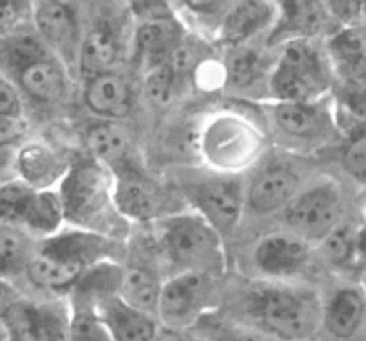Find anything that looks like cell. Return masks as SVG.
Segmentation results:
<instances>
[{
	"label": "cell",
	"mask_w": 366,
	"mask_h": 341,
	"mask_svg": "<svg viewBox=\"0 0 366 341\" xmlns=\"http://www.w3.org/2000/svg\"><path fill=\"white\" fill-rule=\"evenodd\" d=\"M117 239L81 229L64 227L57 234L38 243L25 277L34 288L68 297L86 270L100 261H118Z\"/></svg>",
	"instance_id": "6da1fadb"
},
{
	"label": "cell",
	"mask_w": 366,
	"mask_h": 341,
	"mask_svg": "<svg viewBox=\"0 0 366 341\" xmlns=\"http://www.w3.org/2000/svg\"><path fill=\"white\" fill-rule=\"evenodd\" d=\"M113 172L92 156L71 157L70 168L57 186L66 227L124 242L129 224L113 200Z\"/></svg>",
	"instance_id": "7a4b0ae2"
},
{
	"label": "cell",
	"mask_w": 366,
	"mask_h": 341,
	"mask_svg": "<svg viewBox=\"0 0 366 341\" xmlns=\"http://www.w3.org/2000/svg\"><path fill=\"white\" fill-rule=\"evenodd\" d=\"M243 300L247 324L274 341H311L320 329L324 300L310 286L261 281Z\"/></svg>",
	"instance_id": "3957f363"
},
{
	"label": "cell",
	"mask_w": 366,
	"mask_h": 341,
	"mask_svg": "<svg viewBox=\"0 0 366 341\" xmlns=\"http://www.w3.org/2000/svg\"><path fill=\"white\" fill-rule=\"evenodd\" d=\"M264 129L238 109L211 111L195 132V149L204 168L224 175H242L267 152Z\"/></svg>",
	"instance_id": "277c9868"
},
{
	"label": "cell",
	"mask_w": 366,
	"mask_h": 341,
	"mask_svg": "<svg viewBox=\"0 0 366 341\" xmlns=\"http://www.w3.org/2000/svg\"><path fill=\"white\" fill-rule=\"evenodd\" d=\"M275 50L267 102H311L331 95L336 79L324 46L315 39H293Z\"/></svg>",
	"instance_id": "5b68a950"
},
{
	"label": "cell",
	"mask_w": 366,
	"mask_h": 341,
	"mask_svg": "<svg viewBox=\"0 0 366 341\" xmlns=\"http://www.w3.org/2000/svg\"><path fill=\"white\" fill-rule=\"evenodd\" d=\"M157 239L164 257L177 272L211 277L225 272L224 238L195 211H177L157 222Z\"/></svg>",
	"instance_id": "8992f818"
},
{
	"label": "cell",
	"mask_w": 366,
	"mask_h": 341,
	"mask_svg": "<svg viewBox=\"0 0 366 341\" xmlns=\"http://www.w3.org/2000/svg\"><path fill=\"white\" fill-rule=\"evenodd\" d=\"M267 124L285 149L311 154L342 138L332 97L311 102H267Z\"/></svg>",
	"instance_id": "52a82bcc"
},
{
	"label": "cell",
	"mask_w": 366,
	"mask_h": 341,
	"mask_svg": "<svg viewBox=\"0 0 366 341\" xmlns=\"http://www.w3.org/2000/svg\"><path fill=\"white\" fill-rule=\"evenodd\" d=\"M343 214L345 197L342 186L335 179L322 177L311 184H304L282 209L281 218L285 231L292 232L315 249L345 222Z\"/></svg>",
	"instance_id": "ba28073f"
},
{
	"label": "cell",
	"mask_w": 366,
	"mask_h": 341,
	"mask_svg": "<svg viewBox=\"0 0 366 341\" xmlns=\"http://www.w3.org/2000/svg\"><path fill=\"white\" fill-rule=\"evenodd\" d=\"M247 182L242 175L204 170L182 179L181 195L222 238L231 234L245 214Z\"/></svg>",
	"instance_id": "9c48e42d"
},
{
	"label": "cell",
	"mask_w": 366,
	"mask_h": 341,
	"mask_svg": "<svg viewBox=\"0 0 366 341\" xmlns=\"http://www.w3.org/2000/svg\"><path fill=\"white\" fill-rule=\"evenodd\" d=\"M214 277L195 272H177L164 279L156 318L161 327L184 332L214 310Z\"/></svg>",
	"instance_id": "30bf717a"
},
{
	"label": "cell",
	"mask_w": 366,
	"mask_h": 341,
	"mask_svg": "<svg viewBox=\"0 0 366 341\" xmlns=\"http://www.w3.org/2000/svg\"><path fill=\"white\" fill-rule=\"evenodd\" d=\"M31 27L39 41L46 46L68 71L77 68L84 25L81 9L71 2H31Z\"/></svg>",
	"instance_id": "8fae6325"
},
{
	"label": "cell",
	"mask_w": 366,
	"mask_h": 341,
	"mask_svg": "<svg viewBox=\"0 0 366 341\" xmlns=\"http://www.w3.org/2000/svg\"><path fill=\"white\" fill-rule=\"evenodd\" d=\"M113 200L118 214L125 224H157L177 211L172 209V200L161 182L150 177L139 167L114 172Z\"/></svg>",
	"instance_id": "7c38bea8"
},
{
	"label": "cell",
	"mask_w": 366,
	"mask_h": 341,
	"mask_svg": "<svg viewBox=\"0 0 366 341\" xmlns=\"http://www.w3.org/2000/svg\"><path fill=\"white\" fill-rule=\"evenodd\" d=\"M313 261V247L288 231L264 234L254 243L250 263L261 281L295 282Z\"/></svg>",
	"instance_id": "4fadbf2b"
},
{
	"label": "cell",
	"mask_w": 366,
	"mask_h": 341,
	"mask_svg": "<svg viewBox=\"0 0 366 341\" xmlns=\"http://www.w3.org/2000/svg\"><path fill=\"white\" fill-rule=\"evenodd\" d=\"M18 93L39 106H56L68 99L71 89V74L49 50H39L14 64L6 75Z\"/></svg>",
	"instance_id": "5bb4252c"
},
{
	"label": "cell",
	"mask_w": 366,
	"mask_h": 341,
	"mask_svg": "<svg viewBox=\"0 0 366 341\" xmlns=\"http://www.w3.org/2000/svg\"><path fill=\"white\" fill-rule=\"evenodd\" d=\"M302 186V175L295 164L274 161L247 184L245 213L250 211L256 217L281 214Z\"/></svg>",
	"instance_id": "9a60e30c"
},
{
	"label": "cell",
	"mask_w": 366,
	"mask_h": 341,
	"mask_svg": "<svg viewBox=\"0 0 366 341\" xmlns=\"http://www.w3.org/2000/svg\"><path fill=\"white\" fill-rule=\"evenodd\" d=\"M71 157L41 139H21L14 161V177L31 189H57L70 168Z\"/></svg>",
	"instance_id": "2e32d148"
},
{
	"label": "cell",
	"mask_w": 366,
	"mask_h": 341,
	"mask_svg": "<svg viewBox=\"0 0 366 341\" xmlns=\"http://www.w3.org/2000/svg\"><path fill=\"white\" fill-rule=\"evenodd\" d=\"M82 104L97 120L120 122L134 107V88L118 70L82 79Z\"/></svg>",
	"instance_id": "e0dca14e"
},
{
	"label": "cell",
	"mask_w": 366,
	"mask_h": 341,
	"mask_svg": "<svg viewBox=\"0 0 366 341\" xmlns=\"http://www.w3.org/2000/svg\"><path fill=\"white\" fill-rule=\"evenodd\" d=\"M188 32L175 18V14L154 20L134 21L132 31V50L143 70L157 66L170 59L179 46L186 41Z\"/></svg>",
	"instance_id": "ac0fdd59"
},
{
	"label": "cell",
	"mask_w": 366,
	"mask_h": 341,
	"mask_svg": "<svg viewBox=\"0 0 366 341\" xmlns=\"http://www.w3.org/2000/svg\"><path fill=\"white\" fill-rule=\"evenodd\" d=\"M277 18V2L239 0L231 2L218 34L225 49L252 45L257 38H267Z\"/></svg>",
	"instance_id": "d6986e66"
},
{
	"label": "cell",
	"mask_w": 366,
	"mask_h": 341,
	"mask_svg": "<svg viewBox=\"0 0 366 341\" xmlns=\"http://www.w3.org/2000/svg\"><path fill=\"white\" fill-rule=\"evenodd\" d=\"M365 327V292L360 282L336 288L322 302V324L336 341H356Z\"/></svg>",
	"instance_id": "ffe728a7"
},
{
	"label": "cell",
	"mask_w": 366,
	"mask_h": 341,
	"mask_svg": "<svg viewBox=\"0 0 366 341\" xmlns=\"http://www.w3.org/2000/svg\"><path fill=\"white\" fill-rule=\"evenodd\" d=\"M329 21L324 2H277V18L264 38L267 49L275 50L293 39H315Z\"/></svg>",
	"instance_id": "44dd1931"
},
{
	"label": "cell",
	"mask_w": 366,
	"mask_h": 341,
	"mask_svg": "<svg viewBox=\"0 0 366 341\" xmlns=\"http://www.w3.org/2000/svg\"><path fill=\"white\" fill-rule=\"evenodd\" d=\"M92 306L111 341H152L161 329L156 317L129 306L118 295L95 300Z\"/></svg>",
	"instance_id": "7402d4cb"
},
{
	"label": "cell",
	"mask_w": 366,
	"mask_h": 341,
	"mask_svg": "<svg viewBox=\"0 0 366 341\" xmlns=\"http://www.w3.org/2000/svg\"><path fill=\"white\" fill-rule=\"evenodd\" d=\"M325 56L336 81L343 86H365V31L357 27H338L327 36Z\"/></svg>",
	"instance_id": "603a6c76"
},
{
	"label": "cell",
	"mask_w": 366,
	"mask_h": 341,
	"mask_svg": "<svg viewBox=\"0 0 366 341\" xmlns=\"http://www.w3.org/2000/svg\"><path fill=\"white\" fill-rule=\"evenodd\" d=\"M84 143L88 156L99 161L111 172H120L125 168L139 167L134 156L132 143L124 127L118 122L95 120L84 131Z\"/></svg>",
	"instance_id": "cb8c5ba5"
},
{
	"label": "cell",
	"mask_w": 366,
	"mask_h": 341,
	"mask_svg": "<svg viewBox=\"0 0 366 341\" xmlns=\"http://www.w3.org/2000/svg\"><path fill=\"white\" fill-rule=\"evenodd\" d=\"M122 59V38L114 25L107 20L95 21L84 29L81 50H79L77 68L82 79L117 70Z\"/></svg>",
	"instance_id": "d4e9b609"
},
{
	"label": "cell",
	"mask_w": 366,
	"mask_h": 341,
	"mask_svg": "<svg viewBox=\"0 0 366 341\" xmlns=\"http://www.w3.org/2000/svg\"><path fill=\"white\" fill-rule=\"evenodd\" d=\"M274 57H268L252 45L227 49L224 64V84L236 93H252L263 88L267 95V81Z\"/></svg>",
	"instance_id": "484cf974"
},
{
	"label": "cell",
	"mask_w": 366,
	"mask_h": 341,
	"mask_svg": "<svg viewBox=\"0 0 366 341\" xmlns=\"http://www.w3.org/2000/svg\"><path fill=\"white\" fill-rule=\"evenodd\" d=\"M363 224L361 222H343L322 243L324 256L336 270L363 274Z\"/></svg>",
	"instance_id": "4316f807"
},
{
	"label": "cell",
	"mask_w": 366,
	"mask_h": 341,
	"mask_svg": "<svg viewBox=\"0 0 366 341\" xmlns=\"http://www.w3.org/2000/svg\"><path fill=\"white\" fill-rule=\"evenodd\" d=\"M64 227H66V222H64L63 204H61L57 189H43V192L34 189L21 218L20 229L41 242L57 234Z\"/></svg>",
	"instance_id": "83f0119b"
},
{
	"label": "cell",
	"mask_w": 366,
	"mask_h": 341,
	"mask_svg": "<svg viewBox=\"0 0 366 341\" xmlns=\"http://www.w3.org/2000/svg\"><path fill=\"white\" fill-rule=\"evenodd\" d=\"M161 285H163V279L156 274L154 268L139 263L127 265L122 272L118 297L129 306L156 317Z\"/></svg>",
	"instance_id": "f1b7e54d"
},
{
	"label": "cell",
	"mask_w": 366,
	"mask_h": 341,
	"mask_svg": "<svg viewBox=\"0 0 366 341\" xmlns=\"http://www.w3.org/2000/svg\"><path fill=\"white\" fill-rule=\"evenodd\" d=\"M175 18L186 32L217 41L231 2H170Z\"/></svg>",
	"instance_id": "f546056e"
},
{
	"label": "cell",
	"mask_w": 366,
	"mask_h": 341,
	"mask_svg": "<svg viewBox=\"0 0 366 341\" xmlns=\"http://www.w3.org/2000/svg\"><path fill=\"white\" fill-rule=\"evenodd\" d=\"M38 243L24 229L0 224V279L13 282L18 275H25Z\"/></svg>",
	"instance_id": "4dcf8cb0"
},
{
	"label": "cell",
	"mask_w": 366,
	"mask_h": 341,
	"mask_svg": "<svg viewBox=\"0 0 366 341\" xmlns=\"http://www.w3.org/2000/svg\"><path fill=\"white\" fill-rule=\"evenodd\" d=\"M193 329L200 341H274L252 325L218 318L214 313L206 315Z\"/></svg>",
	"instance_id": "1f68e13d"
},
{
	"label": "cell",
	"mask_w": 366,
	"mask_h": 341,
	"mask_svg": "<svg viewBox=\"0 0 366 341\" xmlns=\"http://www.w3.org/2000/svg\"><path fill=\"white\" fill-rule=\"evenodd\" d=\"M0 318L6 324L9 341H41L36 302L21 297Z\"/></svg>",
	"instance_id": "d6a6232c"
},
{
	"label": "cell",
	"mask_w": 366,
	"mask_h": 341,
	"mask_svg": "<svg viewBox=\"0 0 366 341\" xmlns=\"http://www.w3.org/2000/svg\"><path fill=\"white\" fill-rule=\"evenodd\" d=\"M38 304L41 341L70 340V304L68 299H54Z\"/></svg>",
	"instance_id": "836d02e7"
},
{
	"label": "cell",
	"mask_w": 366,
	"mask_h": 341,
	"mask_svg": "<svg viewBox=\"0 0 366 341\" xmlns=\"http://www.w3.org/2000/svg\"><path fill=\"white\" fill-rule=\"evenodd\" d=\"M70 304V340L68 341H111L92 304L68 299Z\"/></svg>",
	"instance_id": "e575fe53"
},
{
	"label": "cell",
	"mask_w": 366,
	"mask_h": 341,
	"mask_svg": "<svg viewBox=\"0 0 366 341\" xmlns=\"http://www.w3.org/2000/svg\"><path fill=\"white\" fill-rule=\"evenodd\" d=\"M32 192L34 189L16 179L0 186V224L20 227Z\"/></svg>",
	"instance_id": "d590c367"
},
{
	"label": "cell",
	"mask_w": 366,
	"mask_h": 341,
	"mask_svg": "<svg viewBox=\"0 0 366 341\" xmlns=\"http://www.w3.org/2000/svg\"><path fill=\"white\" fill-rule=\"evenodd\" d=\"M342 167L349 174V177L360 188L365 184V167H366V138L365 127L347 134L345 145L342 147Z\"/></svg>",
	"instance_id": "8d00e7d4"
},
{
	"label": "cell",
	"mask_w": 366,
	"mask_h": 341,
	"mask_svg": "<svg viewBox=\"0 0 366 341\" xmlns=\"http://www.w3.org/2000/svg\"><path fill=\"white\" fill-rule=\"evenodd\" d=\"M27 25H31V2H0V34H14Z\"/></svg>",
	"instance_id": "74e56055"
},
{
	"label": "cell",
	"mask_w": 366,
	"mask_h": 341,
	"mask_svg": "<svg viewBox=\"0 0 366 341\" xmlns=\"http://www.w3.org/2000/svg\"><path fill=\"white\" fill-rule=\"evenodd\" d=\"M329 20L338 27H357L363 25V2H324Z\"/></svg>",
	"instance_id": "f35d334b"
},
{
	"label": "cell",
	"mask_w": 366,
	"mask_h": 341,
	"mask_svg": "<svg viewBox=\"0 0 366 341\" xmlns=\"http://www.w3.org/2000/svg\"><path fill=\"white\" fill-rule=\"evenodd\" d=\"M0 117L24 120V99L16 86L0 71Z\"/></svg>",
	"instance_id": "ab89813d"
},
{
	"label": "cell",
	"mask_w": 366,
	"mask_h": 341,
	"mask_svg": "<svg viewBox=\"0 0 366 341\" xmlns=\"http://www.w3.org/2000/svg\"><path fill=\"white\" fill-rule=\"evenodd\" d=\"M20 143L21 139L0 142V186L16 179L14 177V161H16V152Z\"/></svg>",
	"instance_id": "60d3db41"
},
{
	"label": "cell",
	"mask_w": 366,
	"mask_h": 341,
	"mask_svg": "<svg viewBox=\"0 0 366 341\" xmlns=\"http://www.w3.org/2000/svg\"><path fill=\"white\" fill-rule=\"evenodd\" d=\"M24 134L25 120L0 117V142H6V139H24Z\"/></svg>",
	"instance_id": "b9f144b4"
},
{
	"label": "cell",
	"mask_w": 366,
	"mask_h": 341,
	"mask_svg": "<svg viewBox=\"0 0 366 341\" xmlns=\"http://www.w3.org/2000/svg\"><path fill=\"white\" fill-rule=\"evenodd\" d=\"M20 299H21V293L18 292L16 286H14L11 281H4V279H0V317H2V315Z\"/></svg>",
	"instance_id": "7bdbcfd3"
},
{
	"label": "cell",
	"mask_w": 366,
	"mask_h": 341,
	"mask_svg": "<svg viewBox=\"0 0 366 341\" xmlns=\"http://www.w3.org/2000/svg\"><path fill=\"white\" fill-rule=\"evenodd\" d=\"M152 341H192V340H189L188 336L181 331H174V329L161 327L159 331H157L156 338H154Z\"/></svg>",
	"instance_id": "ee69618b"
},
{
	"label": "cell",
	"mask_w": 366,
	"mask_h": 341,
	"mask_svg": "<svg viewBox=\"0 0 366 341\" xmlns=\"http://www.w3.org/2000/svg\"><path fill=\"white\" fill-rule=\"evenodd\" d=\"M0 341H9V335H7L6 324L2 322V318H0Z\"/></svg>",
	"instance_id": "f6af8a7d"
}]
</instances>
